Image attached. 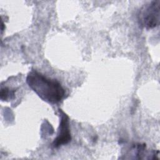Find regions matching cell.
<instances>
[{
	"mask_svg": "<svg viewBox=\"0 0 160 160\" xmlns=\"http://www.w3.org/2000/svg\"><path fill=\"white\" fill-rule=\"evenodd\" d=\"M26 82L41 99L49 103H58L65 96V90L58 81L49 79L35 70L28 73Z\"/></svg>",
	"mask_w": 160,
	"mask_h": 160,
	"instance_id": "1",
	"label": "cell"
},
{
	"mask_svg": "<svg viewBox=\"0 0 160 160\" xmlns=\"http://www.w3.org/2000/svg\"><path fill=\"white\" fill-rule=\"evenodd\" d=\"M160 1H152L145 4L139 11V22L146 29H152L159 24Z\"/></svg>",
	"mask_w": 160,
	"mask_h": 160,
	"instance_id": "2",
	"label": "cell"
},
{
	"mask_svg": "<svg viewBox=\"0 0 160 160\" xmlns=\"http://www.w3.org/2000/svg\"><path fill=\"white\" fill-rule=\"evenodd\" d=\"M61 120L58 136L52 142L54 148H58L61 146L68 144L71 140V136L69 129V122L68 116L59 109Z\"/></svg>",
	"mask_w": 160,
	"mask_h": 160,
	"instance_id": "3",
	"label": "cell"
},
{
	"mask_svg": "<svg viewBox=\"0 0 160 160\" xmlns=\"http://www.w3.org/2000/svg\"><path fill=\"white\" fill-rule=\"evenodd\" d=\"M14 95V91L12 92H9V88L4 87L2 88L1 89V93H0V96H1V99L2 101L7 100V99L10 96H13Z\"/></svg>",
	"mask_w": 160,
	"mask_h": 160,
	"instance_id": "4",
	"label": "cell"
}]
</instances>
